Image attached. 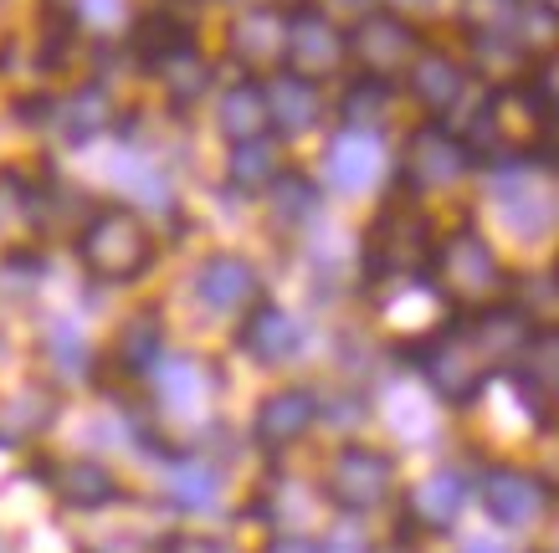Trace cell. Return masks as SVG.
Wrapping results in <instances>:
<instances>
[{
	"instance_id": "f1b7e54d",
	"label": "cell",
	"mask_w": 559,
	"mask_h": 553,
	"mask_svg": "<svg viewBox=\"0 0 559 553\" xmlns=\"http://www.w3.org/2000/svg\"><path fill=\"white\" fill-rule=\"evenodd\" d=\"M108 113H114V103H108V93L103 87H78L68 103H62V134L72 139V144H83V139L103 134L108 129Z\"/></svg>"
},
{
	"instance_id": "e575fe53",
	"label": "cell",
	"mask_w": 559,
	"mask_h": 553,
	"mask_svg": "<svg viewBox=\"0 0 559 553\" xmlns=\"http://www.w3.org/2000/svg\"><path fill=\"white\" fill-rule=\"evenodd\" d=\"M262 553H323V549L313 543V538H304V533H277Z\"/></svg>"
},
{
	"instance_id": "603a6c76",
	"label": "cell",
	"mask_w": 559,
	"mask_h": 553,
	"mask_svg": "<svg viewBox=\"0 0 559 553\" xmlns=\"http://www.w3.org/2000/svg\"><path fill=\"white\" fill-rule=\"evenodd\" d=\"M180 47H195V36H190V26L180 16H170V11H150V16L134 21V57L150 72L159 68L165 57H175Z\"/></svg>"
},
{
	"instance_id": "6da1fadb",
	"label": "cell",
	"mask_w": 559,
	"mask_h": 553,
	"mask_svg": "<svg viewBox=\"0 0 559 553\" xmlns=\"http://www.w3.org/2000/svg\"><path fill=\"white\" fill-rule=\"evenodd\" d=\"M78 256H83V267L103 282H134L139 272L150 267L154 256V236L144 226L139 211L129 205H103L93 211L78 236Z\"/></svg>"
},
{
	"instance_id": "e0dca14e",
	"label": "cell",
	"mask_w": 559,
	"mask_h": 553,
	"mask_svg": "<svg viewBox=\"0 0 559 553\" xmlns=\"http://www.w3.org/2000/svg\"><path fill=\"white\" fill-rule=\"evenodd\" d=\"M216 123L221 134L231 144H252V139H267V98H262V83L257 77H241L221 93V108H216Z\"/></svg>"
},
{
	"instance_id": "9a60e30c",
	"label": "cell",
	"mask_w": 559,
	"mask_h": 553,
	"mask_svg": "<svg viewBox=\"0 0 559 553\" xmlns=\"http://www.w3.org/2000/svg\"><path fill=\"white\" fill-rule=\"evenodd\" d=\"M262 98H267V123H277V134H308L323 113L319 83H308L298 72H277V77L262 87Z\"/></svg>"
},
{
	"instance_id": "83f0119b",
	"label": "cell",
	"mask_w": 559,
	"mask_h": 553,
	"mask_svg": "<svg viewBox=\"0 0 559 553\" xmlns=\"http://www.w3.org/2000/svg\"><path fill=\"white\" fill-rule=\"evenodd\" d=\"M340 113H344V129L374 134L390 113V83H380V77H359V83H349L344 87V98H340Z\"/></svg>"
},
{
	"instance_id": "d590c367",
	"label": "cell",
	"mask_w": 559,
	"mask_h": 553,
	"mask_svg": "<svg viewBox=\"0 0 559 553\" xmlns=\"http://www.w3.org/2000/svg\"><path fill=\"white\" fill-rule=\"evenodd\" d=\"M462 553H509V549H503V543H492V538H473Z\"/></svg>"
},
{
	"instance_id": "5b68a950",
	"label": "cell",
	"mask_w": 559,
	"mask_h": 553,
	"mask_svg": "<svg viewBox=\"0 0 559 553\" xmlns=\"http://www.w3.org/2000/svg\"><path fill=\"white\" fill-rule=\"evenodd\" d=\"M431 267H437V282L441 292L462 308H473V302H492L503 287H509V272L498 262L488 241L477 231H457L437 241V256H431Z\"/></svg>"
},
{
	"instance_id": "52a82bcc",
	"label": "cell",
	"mask_w": 559,
	"mask_h": 553,
	"mask_svg": "<svg viewBox=\"0 0 559 553\" xmlns=\"http://www.w3.org/2000/svg\"><path fill=\"white\" fill-rule=\"evenodd\" d=\"M323 492L344 513H374L395 492V461L385 452H374V446H344L334 456V467H329Z\"/></svg>"
},
{
	"instance_id": "30bf717a",
	"label": "cell",
	"mask_w": 559,
	"mask_h": 553,
	"mask_svg": "<svg viewBox=\"0 0 559 553\" xmlns=\"http://www.w3.org/2000/svg\"><path fill=\"white\" fill-rule=\"evenodd\" d=\"M483 507H488V518L503 522V528H528V522H539V513L549 507V486L519 467H492L488 477H483Z\"/></svg>"
},
{
	"instance_id": "4dcf8cb0",
	"label": "cell",
	"mask_w": 559,
	"mask_h": 553,
	"mask_svg": "<svg viewBox=\"0 0 559 553\" xmlns=\"http://www.w3.org/2000/svg\"><path fill=\"white\" fill-rule=\"evenodd\" d=\"M154 385H159L165 405H190V400H205L211 374L201 369V359H159L154 364Z\"/></svg>"
},
{
	"instance_id": "277c9868",
	"label": "cell",
	"mask_w": 559,
	"mask_h": 553,
	"mask_svg": "<svg viewBox=\"0 0 559 553\" xmlns=\"http://www.w3.org/2000/svg\"><path fill=\"white\" fill-rule=\"evenodd\" d=\"M421 51V32L411 26L401 11H365V16L344 32V62H355L359 77H401Z\"/></svg>"
},
{
	"instance_id": "d6986e66",
	"label": "cell",
	"mask_w": 559,
	"mask_h": 553,
	"mask_svg": "<svg viewBox=\"0 0 559 553\" xmlns=\"http://www.w3.org/2000/svg\"><path fill=\"white\" fill-rule=\"evenodd\" d=\"M509 364H513V385H519L524 400H534L539 410L555 400V328H534V338L513 353Z\"/></svg>"
},
{
	"instance_id": "d6a6232c",
	"label": "cell",
	"mask_w": 559,
	"mask_h": 553,
	"mask_svg": "<svg viewBox=\"0 0 559 553\" xmlns=\"http://www.w3.org/2000/svg\"><path fill=\"white\" fill-rule=\"evenodd\" d=\"M51 359H57L62 374H83L87 369V344L72 323H57V328H51Z\"/></svg>"
},
{
	"instance_id": "7c38bea8",
	"label": "cell",
	"mask_w": 559,
	"mask_h": 553,
	"mask_svg": "<svg viewBox=\"0 0 559 553\" xmlns=\"http://www.w3.org/2000/svg\"><path fill=\"white\" fill-rule=\"evenodd\" d=\"M241 349L252 353L257 364H288L293 353L304 349V328L288 308L277 302H252L247 323H241Z\"/></svg>"
},
{
	"instance_id": "4fadbf2b",
	"label": "cell",
	"mask_w": 559,
	"mask_h": 553,
	"mask_svg": "<svg viewBox=\"0 0 559 553\" xmlns=\"http://www.w3.org/2000/svg\"><path fill=\"white\" fill-rule=\"evenodd\" d=\"M226 47L237 57L241 72H267L283 62V16L272 11V5H252V11H241L231 21V36H226Z\"/></svg>"
},
{
	"instance_id": "484cf974",
	"label": "cell",
	"mask_w": 559,
	"mask_h": 553,
	"mask_svg": "<svg viewBox=\"0 0 559 553\" xmlns=\"http://www.w3.org/2000/svg\"><path fill=\"white\" fill-rule=\"evenodd\" d=\"M159 318L154 313H134V318L123 323L119 344H114V359H119L123 374H154V364H159Z\"/></svg>"
},
{
	"instance_id": "9c48e42d",
	"label": "cell",
	"mask_w": 559,
	"mask_h": 553,
	"mask_svg": "<svg viewBox=\"0 0 559 553\" xmlns=\"http://www.w3.org/2000/svg\"><path fill=\"white\" fill-rule=\"evenodd\" d=\"M195 298H201L211 313L237 318V313H247V308L262 298V277H257V267L247 256L216 252V256H205L201 272H195Z\"/></svg>"
},
{
	"instance_id": "3957f363",
	"label": "cell",
	"mask_w": 559,
	"mask_h": 553,
	"mask_svg": "<svg viewBox=\"0 0 559 553\" xmlns=\"http://www.w3.org/2000/svg\"><path fill=\"white\" fill-rule=\"evenodd\" d=\"M416 364H421L426 385L437 389L447 405H473L477 395H483V385H488V374H492V364L473 344L467 318L437 328V334L421 344V359H416Z\"/></svg>"
},
{
	"instance_id": "f546056e",
	"label": "cell",
	"mask_w": 559,
	"mask_h": 553,
	"mask_svg": "<svg viewBox=\"0 0 559 553\" xmlns=\"http://www.w3.org/2000/svg\"><path fill=\"white\" fill-rule=\"evenodd\" d=\"M231 184H237L241 195H257V190H267L272 175H277V149H272L267 139H252V144H231V165H226Z\"/></svg>"
},
{
	"instance_id": "ba28073f",
	"label": "cell",
	"mask_w": 559,
	"mask_h": 553,
	"mask_svg": "<svg viewBox=\"0 0 559 553\" xmlns=\"http://www.w3.org/2000/svg\"><path fill=\"white\" fill-rule=\"evenodd\" d=\"M467 165H473L467 139H457L452 129H441V123H421L406 139V149H401V180H406V190H441V184L457 180Z\"/></svg>"
},
{
	"instance_id": "836d02e7",
	"label": "cell",
	"mask_w": 559,
	"mask_h": 553,
	"mask_svg": "<svg viewBox=\"0 0 559 553\" xmlns=\"http://www.w3.org/2000/svg\"><path fill=\"white\" fill-rule=\"evenodd\" d=\"M159 553H226V549H221L216 538H205V533H175Z\"/></svg>"
},
{
	"instance_id": "44dd1931",
	"label": "cell",
	"mask_w": 559,
	"mask_h": 553,
	"mask_svg": "<svg viewBox=\"0 0 559 553\" xmlns=\"http://www.w3.org/2000/svg\"><path fill=\"white\" fill-rule=\"evenodd\" d=\"M57 497L72 507V513H98L119 497V482L114 471L98 467V461H72V467L57 471Z\"/></svg>"
},
{
	"instance_id": "7a4b0ae2",
	"label": "cell",
	"mask_w": 559,
	"mask_h": 553,
	"mask_svg": "<svg viewBox=\"0 0 559 553\" xmlns=\"http://www.w3.org/2000/svg\"><path fill=\"white\" fill-rule=\"evenodd\" d=\"M437 256V226L416 205H385L365 236V267L380 282H406L421 277Z\"/></svg>"
},
{
	"instance_id": "2e32d148",
	"label": "cell",
	"mask_w": 559,
	"mask_h": 553,
	"mask_svg": "<svg viewBox=\"0 0 559 553\" xmlns=\"http://www.w3.org/2000/svg\"><path fill=\"white\" fill-rule=\"evenodd\" d=\"M411 77V93L421 98V108H431V113H447L452 103L462 98V87H467V68H462L452 51H416V62L406 68Z\"/></svg>"
},
{
	"instance_id": "8992f818",
	"label": "cell",
	"mask_w": 559,
	"mask_h": 553,
	"mask_svg": "<svg viewBox=\"0 0 559 553\" xmlns=\"http://www.w3.org/2000/svg\"><path fill=\"white\" fill-rule=\"evenodd\" d=\"M283 62L308 83H323L329 72L344 68V32L334 26V16L323 5L298 0L283 16Z\"/></svg>"
},
{
	"instance_id": "ac0fdd59",
	"label": "cell",
	"mask_w": 559,
	"mask_h": 553,
	"mask_svg": "<svg viewBox=\"0 0 559 553\" xmlns=\"http://www.w3.org/2000/svg\"><path fill=\"white\" fill-rule=\"evenodd\" d=\"M165 486L180 513H216L221 503V471L205 456H175L165 467Z\"/></svg>"
},
{
	"instance_id": "5bb4252c",
	"label": "cell",
	"mask_w": 559,
	"mask_h": 553,
	"mask_svg": "<svg viewBox=\"0 0 559 553\" xmlns=\"http://www.w3.org/2000/svg\"><path fill=\"white\" fill-rule=\"evenodd\" d=\"M524 16L528 0H462V21L483 51H524Z\"/></svg>"
},
{
	"instance_id": "7402d4cb",
	"label": "cell",
	"mask_w": 559,
	"mask_h": 553,
	"mask_svg": "<svg viewBox=\"0 0 559 553\" xmlns=\"http://www.w3.org/2000/svg\"><path fill=\"white\" fill-rule=\"evenodd\" d=\"M154 72H159V87L170 93L175 108H195V103L211 93V83H216V72H211V62L201 57V47H180Z\"/></svg>"
},
{
	"instance_id": "cb8c5ba5",
	"label": "cell",
	"mask_w": 559,
	"mask_h": 553,
	"mask_svg": "<svg viewBox=\"0 0 559 553\" xmlns=\"http://www.w3.org/2000/svg\"><path fill=\"white\" fill-rule=\"evenodd\" d=\"M51 416H57V405H51V395H41V389H21L11 400H0V446L41 436L51 425Z\"/></svg>"
},
{
	"instance_id": "d4e9b609",
	"label": "cell",
	"mask_w": 559,
	"mask_h": 553,
	"mask_svg": "<svg viewBox=\"0 0 559 553\" xmlns=\"http://www.w3.org/2000/svg\"><path fill=\"white\" fill-rule=\"evenodd\" d=\"M267 205H272V226H304L313 211H319V184L308 180V175H298V169H277L267 184Z\"/></svg>"
},
{
	"instance_id": "1f68e13d",
	"label": "cell",
	"mask_w": 559,
	"mask_h": 553,
	"mask_svg": "<svg viewBox=\"0 0 559 553\" xmlns=\"http://www.w3.org/2000/svg\"><path fill=\"white\" fill-rule=\"evenodd\" d=\"M26 220H36V190H26L16 175H5L0 180V236L5 226H26Z\"/></svg>"
},
{
	"instance_id": "8fae6325",
	"label": "cell",
	"mask_w": 559,
	"mask_h": 553,
	"mask_svg": "<svg viewBox=\"0 0 559 553\" xmlns=\"http://www.w3.org/2000/svg\"><path fill=\"white\" fill-rule=\"evenodd\" d=\"M319 395L313 389H277V395H267L262 400V410H257L252 420V431L262 446H272V452H283V446H298V441L319 425Z\"/></svg>"
},
{
	"instance_id": "4316f807",
	"label": "cell",
	"mask_w": 559,
	"mask_h": 553,
	"mask_svg": "<svg viewBox=\"0 0 559 553\" xmlns=\"http://www.w3.org/2000/svg\"><path fill=\"white\" fill-rule=\"evenodd\" d=\"M467 503V482H462V471H437V477H426L421 492H416V518L426 528H447V522L462 513Z\"/></svg>"
},
{
	"instance_id": "8d00e7d4",
	"label": "cell",
	"mask_w": 559,
	"mask_h": 553,
	"mask_svg": "<svg viewBox=\"0 0 559 553\" xmlns=\"http://www.w3.org/2000/svg\"><path fill=\"white\" fill-rule=\"evenodd\" d=\"M340 5H349V11H359V5H370V0H340Z\"/></svg>"
},
{
	"instance_id": "ffe728a7",
	"label": "cell",
	"mask_w": 559,
	"mask_h": 553,
	"mask_svg": "<svg viewBox=\"0 0 559 553\" xmlns=\"http://www.w3.org/2000/svg\"><path fill=\"white\" fill-rule=\"evenodd\" d=\"M380 175V144L374 134H359V129H344L334 144H329V180L340 190H365Z\"/></svg>"
}]
</instances>
